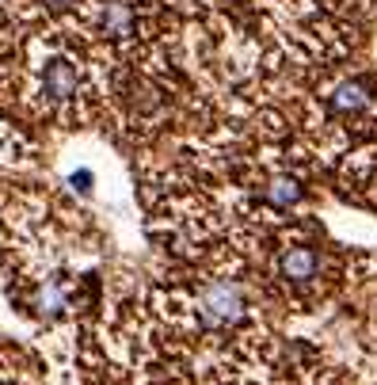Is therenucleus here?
Wrapping results in <instances>:
<instances>
[{
  "label": "nucleus",
  "instance_id": "f257e3e1",
  "mask_svg": "<svg viewBox=\"0 0 377 385\" xmlns=\"http://www.w3.org/2000/svg\"><path fill=\"white\" fill-rule=\"evenodd\" d=\"M336 298L347 351L312 370L305 385H377V252H351Z\"/></svg>",
  "mask_w": 377,
  "mask_h": 385
},
{
  "label": "nucleus",
  "instance_id": "f03ea898",
  "mask_svg": "<svg viewBox=\"0 0 377 385\" xmlns=\"http://www.w3.org/2000/svg\"><path fill=\"white\" fill-rule=\"evenodd\" d=\"M27 96L42 115L65 118L91 103V73L65 42L39 34L31 46V69H27Z\"/></svg>",
  "mask_w": 377,
  "mask_h": 385
},
{
  "label": "nucleus",
  "instance_id": "7ed1b4c3",
  "mask_svg": "<svg viewBox=\"0 0 377 385\" xmlns=\"http://www.w3.org/2000/svg\"><path fill=\"white\" fill-rule=\"evenodd\" d=\"M332 172H336V187L347 202L377 210V134L351 156H343Z\"/></svg>",
  "mask_w": 377,
  "mask_h": 385
},
{
  "label": "nucleus",
  "instance_id": "20e7f679",
  "mask_svg": "<svg viewBox=\"0 0 377 385\" xmlns=\"http://www.w3.org/2000/svg\"><path fill=\"white\" fill-rule=\"evenodd\" d=\"M80 4L84 0H34V8H42V12H50V16H76L80 12Z\"/></svg>",
  "mask_w": 377,
  "mask_h": 385
}]
</instances>
